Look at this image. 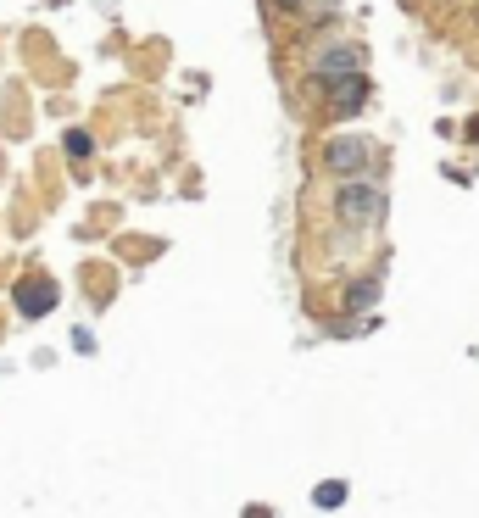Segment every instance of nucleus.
<instances>
[{
	"instance_id": "obj_8",
	"label": "nucleus",
	"mask_w": 479,
	"mask_h": 518,
	"mask_svg": "<svg viewBox=\"0 0 479 518\" xmlns=\"http://www.w3.org/2000/svg\"><path fill=\"white\" fill-rule=\"evenodd\" d=\"M67 151H73V156H90V151H95V140H90L84 129H73V134H67Z\"/></svg>"
},
{
	"instance_id": "obj_1",
	"label": "nucleus",
	"mask_w": 479,
	"mask_h": 518,
	"mask_svg": "<svg viewBox=\"0 0 479 518\" xmlns=\"http://www.w3.org/2000/svg\"><path fill=\"white\" fill-rule=\"evenodd\" d=\"M301 95L324 106L329 123H351V117L374 101V78L368 73H346V78H307L301 73Z\"/></svg>"
},
{
	"instance_id": "obj_9",
	"label": "nucleus",
	"mask_w": 479,
	"mask_h": 518,
	"mask_svg": "<svg viewBox=\"0 0 479 518\" xmlns=\"http://www.w3.org/2000/svg\"><path fill=\"white\" fill-rule=\"evenodd\" d=\"M268 12L273 17H296V12H307V0H268Z\"/></svg>"
},
{
	"instance_id": "obj_6",
	"label": "nucleus",
	"mask_w": 479,
	"mask_h": 518,
	"mask_svg": "<svg viewBox=\"0 0 479 518\" xmlns=\"http://www.w3.org/2000/svg\"><path fill=\"white\" fill-rule=\"evenodd\" d=\"M379 290H385V262H379V268H368L363 279H351L340 301H346V312H368L379 301Z\"/></svg>"
},
{
	"instance_id": "obj_3",
	"label": "nucleus",
	"mask_w": 479,
	"mask_h": 518,
	"mask_svg": "<svg viewBox=\"0 0 479 518\" xmlns=\"http://www.w3.org/2000/svg\"><path fill=\"white\" fill-rule=\"evenodd\" d=\"M335 218L346 223V229H374V223L385 218V190L374 184V173L335 184Z\"/></svg>"
},
{
	"instance_id": "obj_5",
	"label": "nucleus",
	"mask_w": 479,
	"mask_h": 518,
	"mask_svg": "<svg viewBox=\"0 0 479 518\" xmlns=\"http://www.w3.org/2000/svg\"><path fill=\"white\" fill-rule=\"evenodd\" d=\"M12 301H17V318H45L56 307V279L51 273H28V279H17Z\"/></svg>"
},
{
	"instance_id": "obj_2",
	"label": "nucleus",
	"mask_w": 479,
	"mask_h": 518,
	"mask_svg": "<svg viewBox=\"0 0 479 518\" xmlns=\"http://www.w3.org/2000/svg\"><path fill=\"white\" fill-rule=\"evenodd\" d=\"M318 162H324L329 179H363V173H374V140L357 129H335L318 151Z\"/></svg>"
},
{
	"instance_id": "obj_4",
	"label": "nucleus",
	"mask_w": 479,
	"mask_h": 518,
	"mask_svg": "<svg viewBox=\"0 0 479 518\" xmlns=\"http://www.w3.org/2000/svg\"><path fill=\"white\" fill-rule=\"evenodd\" d=\"M346 73H368V45L363 39H324L307 62V78H346Z\"/></svg>"
},
{
	"instance_id": "obj_7",
	"label": "nucleus",
	"mask_w": 479,
	"mask_h": 518,
	"mask_svg": "<svg viewBox=\"0 0 479 518\" xmlns=\"http://www.w3.org/2000/svg\"><path fill=\"white\" fill-rule=\"evenodd\" d=\"M340 502H346V485H340V480L318 485V507H340Z\"/></svg>"
}]
</instances>
